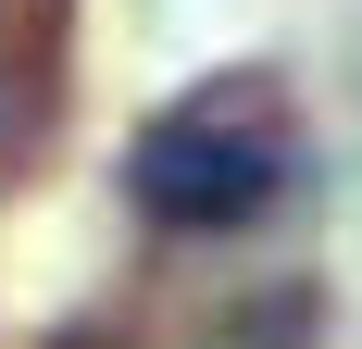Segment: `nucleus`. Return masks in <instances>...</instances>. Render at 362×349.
I'll return each instance as SVG.
<instances>
[{
  "label": "nucleus",
  "instance_id": "1",
  "mask_svg": "<svg viewBox=\"0 0 362 349\" xmlns=\"http://www.w3.org/2000/svg\"><path fill=\"white\" fill-rule=\"evenodd\" d=\"M300 162V112L262 88V75H213L200 100L150 112L138 150H125V200L163 225V237H238L288 200Z\"/></svg>",
  "mask_w": 362,
  "mask_h": 349
},
{
  "label": "nucleus",
  "instance_id": "2",
  "mask_svg": "<svg viewBox=\"0 0 362 349\" xmlns=\"http://www.w3.org/2000/svg\"><path fill=\"white\" fill-rule=\"evenodd\" d=\"M63 25L75 0H0V162H25L63 112Z\"/></svg>",
  "mask_w": 362,
  "mask_h": 349
}]
</instances>
